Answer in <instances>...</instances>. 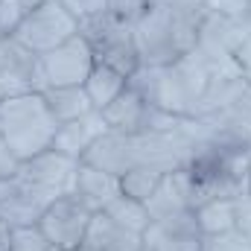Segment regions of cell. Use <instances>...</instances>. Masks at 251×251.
<instances>
[{
  "label": "cell",
  "instance_id": "obj_25",
  "mask_svg": "<svg viewBox=\"0 0 251 251\" xmlns=\"http://www.w3.org/2000/svg\"><path fill=\"white\" fill-rule=\"evenodd\" d=\"M231 56H234V62L243 67V73H251V12L243 18V21H237Z\"/></svg>",
  "mask_w": 251,
  "mask_h": 251
},
{
  "label": "cell",
  "instance_id": "obj_29",
  "mask_svg": "<svg viewBox=\"0 0 251 251\" xmlns=\"http://www.w3.org/2000/svg\"><path fill=\"white\" fill-rule=\"evenodd\" d=\"M207 9L231 21H243L251 12V0H207Z\"/></svg>",
  "mask_w": 251,
  "mask_h": 251
},
{
  "label": "cell",
  "instance_id": "obj_12",
  "mask_svg": "<svg viewBox=\"0 0 251 251\" xmlns=\"http://www.w3.org/2000/svg\"><path fill=\"white\" fill-rule=\"evenodd\" d=\"M120 178L105 173V170H97L91 164H82L79 161V170H76V184H73V196L91 210V213H100L105 210L117 196H120Z\"/></svg>",
  "mask_w": 251,
  "mask_h": 251
},
{
  "label": "cell",
  "instance_id": "obj_9",
  "mask_svg": "<svg viewBox=\"0 0 251 251\" xmlns=\"http://www.w3.org/2000/svg\"><path fill=\"white\" fill-rule=\"evenodd\" d=\"M140 237L143 249L149 251H201L204 246V234L199 231L193 210L173 213L167 219H152Z\"/></svg>",
  "mask_w": 251,
  "mask_h": 251
},
{
  "label": "cell",
  "instance_id": "obj_18",
  "mask_svg": "<svg viewBox=\"0 0 251 251\" xmlns=\"http://www.w3.org/2000/svg\"><path fill=\"white\" fill-rule=\"evenodd\" d=\"M41 97H44L50 114L56 117V123L59 126L70 123V120H79V117H85V114H91V111H97V108L91 105V100H88V94H85L82 85H70V88H47V91H41Z\"/></svg>",
  "mask_w": 251,
  "mask_h": 251
},
{
  "label": "cell",
  "instance_id": "obj_21",
  "mask_svg": "<svg viewBox=\"0 0 251 251\" xmlns=\"http://www.w3.org/2000/svg\"><path fill=\"white\" fill-rule=\"evenodd\" d=\"M193 213H196L199 231L204 237L234 231V199H210V201L199 204Z\"/></svg>",
  "mask_w": 251,
  "mask_h": 251
},
{
  "label": "cell",
  "instance_id": "obj_6",
  "mask_svg": "<svg viewBox=\"0 0 251 251\" xmlns=\"http://www.w3.org/2000/svg\"><path fill=\"white\" fill-rule=\"evenodd\" d=\"M76 170H79V161L67 158L62 152H56L53 146L21 161V170H18V184L21 190L32 193L35 199H41L44 204L56 201L59 196L73 193L76 184Z\"/></svg>",
  "mask_w": 251,
  "mask_h": 251
},
{
  "label": "cell",
  "instance_id": "obj_20",
  "mask_svg": "<svg viewBox=\"0 0 251 251\" xmlns=\"http://www.w3.org/2000/svg\"><path fill=\"white\" fill-rule=\"evenodd\" d=\"M44 210H47V204L41 199H35L32 193L21 190V184H18V193L9 201L0 204V219L9 228H24V225H38V219H41Z\"/></svg>",
  "mask_w": 251,
  "mask_h": 251
},
{
  "label": "cell",
  "instance_id": "obj_19",
  "mask_svg": "<svg viewBox=\"0 0 251 251\" xmlns=\"http://www.w3.org/2000/svg\"><path fill=\"white\" fill-rule=\"evenodd\" d=\"M82 88H85L91 105H94L97 111H102L105 105H111L126 88H128V79H126L123 73H117V70H111V67H105V64L97 62L94 70L88 73V79H85Z\"/></svg>",
  "mask_w": 251,
  "mask_h": 251
},
{
  "label": "cell",
  "instance_id": "obj_31",
  "mask_svg": "<svg viewBox=\"0 0 251 251\" xmlns=\"http://www.w3.org/2000/svg\"><path fill=\"white\" fill-rule=\"evenodd\" d=\"M105 3H108V0H62V6L76 18V21L102 15V12H105Z\"/></svg>",
  "mask_w": 251,
  "mask_h": 251
},
{
  "label": "cell",
  "instance_id": "obj_17",
  "mask_svg": "<svg viewBox=\"0 0 251 251\" xmlns=\"http://www.w3.org/2000/svg\"><path fill=\"white\" fill-rule=\"evenodd\" d=\"M246 88H249V76L246 73H240V76H210L204 94L196 102V114L193 117H207V114H216V111L228 108L231 102L240 100V94Z\"/></svg>",
  "mask_w": 251,
  "mask_h": 251
},
{
  "label": "cell",
  "instance_id": "obj_27",
  "mask_svg": "<svg viewBox=\"0 0 251 251\" xmlns=\"http://www.w3.org/2000/svg\"><path fill=\"white\" fill-rule=\"evenodd\" d=\"M146 9H149L146 0H108V3H105V12H108L114 21L128 24V26H134V24L143 18Z\"/></svg>",
  "mask_w": 251,
  "mask_h": 251
},
{
  "label": "cell",
  "instance_id": "obj_11",
  "mask_svg": "<svg viewBox=\"0 0 251 251\" xmlns=\"http://www.w3.org/2000/svg\"><path fill=\"white\" fill-rule=\"evenodd\" d=\"M82 164H91L97 170H105L111 176H123L131 167H137V158H134V146H131V134H120V131H105L100 134L91 149L82 155Z\"/></svg>",
  "mask_w": 251,
  "mask_h": 251
},
{
  "label": "cell",
  "instance_id": "obj_23",
  "mask_svg": "<svg viewBox=\"0 0 251 251\" xmlns=\"http://www.w3.org/2000/svg\"><path fill=\"white\" fill-rule=\"evenodd\" d=\"M105 213H108L114 222H120L123 228L137 231V234H143V231H146V225L152 222V219H149L146 204H143V201H137V199H128V196H123V193H120V196L105 207Z\"/></svg>",
  "mask_w": 251,
  "mask_h": 251
},
{
  "label": "cell",
  "instance_id": "obj_14",
  "mask_svg": "<svg viewBox=\"0 0 251 251\" xmlns=\"http://www.w3.org/2000/svg\"><path fill=\"white\" fill-rule=\"evenodd\" d=\"M108 126L102 120V111H91L79 120H70V123H62L59 131H56V140H53V149L62 152L73 161H82V155L91 149V143L105 134Z\"/></svg>",
  "mask_w": 251,
  "mask_h": 251
},
{
  "label": "cell",
  "instance_id": "obj_28",
  "mask_svg": "<svg viewBox=\"0 0 251 251\" xmlns=\"http://www.w3.org/2000/svg\"><path fill=\"white\" fill-rule=\"evenodd\" d=\"M201 251H251V243L240 234V231H225V234L204 237Z\"/></svg>",
  "mask_w": 251,
  "mask_h": 251
},
{
  "label": "cell",
  "instance_id": "obj_8",
  "mask_svg": "<svg viewBox=\"0 0 251 251\" xmlns=\"http://www.w3.org/2000/svg\"><path fill=\"white\" fill-rule=\"evenodd\" d=\"M91 210L73 196H59L56 201L47 204V210L38 219V228L47 234V240L59 251H79L85 243L88 225H91Z\"/></svg>",
  "mask_w": 251,
  "mask_h": 251
},
{
  "label": "cell",
  "instance_id": "obj_13",
  "mask_svg": "<svg viewBox=\"0 0 251 251\" xmlns=\"http://www.w3.org/2000/svg\"><path fill=\"white\" fill-rule=\"evenodd\" d=\"M82 246L94 251H143V237L137 231L123 228L120 222H114L105 210H100L91 216Z\"/></svg>",
  "mask_w": 251,
  "mask_h": 251
},
{
  "label": "cell",
  "instance_id": "obj_30",
  "mask_svg": "<svg viewBox=\"0 0 251 251\" xmlns=\"http://www.w3.org/2000/svg\"><path fill=\"white\" fill-rule=\"evenodd\" d=\"M234 231H240L251 243V196L240 193L234 199Z\"/></svg>",
  "mask_w": 251,
  "mask_h": 251
},
{
  "label": "cell",
  "instance_id": "obj_34",
  "mask_svg": "<svg viewBox=\"0 0 251 251\" xmlns=\"http://www.w3.org/2000/svg\"><path fill=\"white\" fill-rule=\"evenodd\" d=\"M246 193L251 196V173H249V181H246Z\"/></svg>",
  "mask_w": 251,
  "mask_h": 251
},
{
  "label": "cell",
  "instance_id": "obj_24",
  "mask_svg": "<svg viewBox=\"0 0 251 251\" xmlns=\"http://www.w3.org/2000/svg\"><path fill=\"white\" fill-rule=\"evenodd\" d=\"M9 251H59V249L47 240V234L38 225H24V228H12Z\"/></svg>",
  "mask_w": 251,
  "mask_h": 251
},
{
  "label": "cell",
  "instance_id": "obj_16",
  "mask_svg": "<svg viewBox=\"0 0 251 251\" xmlns=\"http://www.w3.org/2000/svg\"><path fill=\"white\" fill-rule=\"evenodd\" d=\"M143 204H146V210H149V219H167V216H173V213L193 210V207H190V187H187L184 170L167 173V176L161 178V184L155 187V193H152Z\"/></svg>",
  "mask_w": 251,
  "mask_h": 251
},
{
  "label": "cell",
  "instance_id": "obj_32",
  "mask_svg": "<svg viewBox=\"0 0 251 251\" xmlns=\"http://www.w3.org/2000/svg\"><path fill=\"white\" fill-rule=\"evenodd\" d=\"M18 170H21V161H18V155L0 140V178H15L18 176Z\"/></svg>",
  "mask_w": 251,
  "mask_h": 251
},
{
  "label": "cell",
  "instance_id": "obj_33",
  "mask_svg": "<svg viewBox=\"0 0 251 251\" xmlns=\"http://www.w3.org/2000/svg\"><path fill=\"white\" fill-rule=\"evenodd\" d=\"M18 193V178H0V204Z\"/></svg>",
  "mask_w": 251,
  "mask_h": 251
},
{
  "label": "cell",
  "instance_id": "obj_26",
  "mask_svg": "<svg viewBox=\"0 0 251 251\" xmlns=\"http://www.w3.org/2000/svg\"><path fill=\"white\" fill-rule=\"evenodd\" d=\"M32 6L26 0H0V38L3 35H15V29L21 26V21L26 18Z\"/></svg>",
  "mask_w": 251,
  "mask_h": 251
},
{
  "label": "cell",
  "instance_id": "obj_7",
  "mask_svg": "<svg viewBox=\"0 0 251 251\" xmlns=\"http://www.w3.org/2000/svg\"><path fill=\"white\" fill-rule=\"evenodd\" d=\"M94 50L85 41V35H73L70 41L59 44L56 50L38 56V76H35V91L47 88H70V85H85L88 73L94 70Z\"/></svg>",
  "mask_w": 251,
  "mask_h": 251
},
{
  "label": "cell",
  "instance_id": "obj_22",
  "mask_svg": "<svg viewBox=\"0 0 251 251\" xmlns=\"http://www.w3.org/2000/svg\"><path fill=\"white\" fill-rule=\"evenodd\" d=\"M164 176H167V173H161V170H155V167L137 164V167H131L128 173L120 176V190H123V196H128V199L146 201V199L155 193V187L161 184Z\"/></svg>",
  "mask_w": 251,
  "mask_h": 251
},
{
  "label": "cell",
  "instance_id": "obj_4",
  "mask_svg": "<svg viewBox=\"0 0 251 251\" xmlns=\"http://www.w3.org/2000/svg\"><path fill=\"white\" fill-rule=\"evenodd\" d=\"M79 35H85V41L91 44L97 62L123 73L126 79L137 73V67L143 64L137 41H134V26L114 21L108 12L79 21Z\"/></svg>",
  "mask_w": 251,
  "mask_h": 251
},
{
  "label": "cell",
  "instance_id": "obj_38",
  "mask_svg": "<svg viewBox=\"0 0 251 251\" xmlns=\"http://www.w3.org/2000/svg\"><path fill=\"white\" fill-rule=\"evenodd\" d=\"M143 251H149V249H143Z\"/></svg>",
  "mask_w": 251,
  "mask_h": 251
},
{
  "label": "cell",
  "instance_id": "obj_10",
  "mask_svg": "<svg viewBox=\"0 0 251 251\" xmlns=\"http://www.w3.org/2000/svg\"><path fill=\"white\" fill-rule=\"evenodd\" d=\"M35 76H38V56H32L12 35H3L0 38V102L6 97L35 91Z\"/></svg>",
  "mask_w": 251,
  "mask_h": 251
},
{
  "label": "cell",
  "instance_id": "obj_2",
  "mask_svg": "<svg viewBox=\"0 0 251 251\" xmlns=\"http://www.w3.org/2000/svg\"><path fill=\"white\" fill-rule=\"evenodd\" d=\"M210 82L207 67L190 50L187 56L176 59L173 64H140L137 73L128 76V88H134L149 105L170 111L176 117H193L196 102Z\"/></svg>",
  "mask_w": 251,
  "mask_h": 251
},
{
  "label": "cell",
  "instance_id": "obj_36",
  "mask_svg": "<svg viewBox=\"0 0 251 251\" xmlns=\"http://www.w3.org/2000/svg\"><path fill=\"white\" fill-rule=\"evenodd\" d=\"M79 251H94V249H85V246H82V249H79Z\"/></svg>",
  "mask_w": 251,
  "mask_h": 251
},
{
  "label": "cell",
  "instance_id": "obj_1",
  "mask_svg": "<svg viewBox=\"0 0 251 251\" xmlns=\"http://www.w3.org/2000/svg\"><path fill=\"white\" fill-rule=\"evenodd\" d=\"M210 15L207 0H170L155 3L134 24V41L143 64H173L196 50L204 18Z\"/></svg>",
  "mask_w": 251,
  "mask_h": 251
},
{
  "label": "cell",
  "instance_id": "obj_35",
  "mask_svg": "<svg viewBox=\"0 0 251 251\" xmlns=\"http://www.w3.org/2000/svg\"><path fill=\"white\" fill-rule=\"evenodd\" d=\"M149 6H155V3H170V0H146Z\"/></svg>",
  "mask_w": 251,
  "mask_h": 251
},
{
  "label": "cell",
  "instance_id": "obj_3",
  "mask_svg": "<svg viewBox=\"0 0 251 251\" xmlns=\"http://www.w3.org/2000/svg\"><path fill=\"white\" fill-rule=\"evenodd\" d=\"M56 131L59 123L50 114L41 91H26L0 102V140L18 155V161L50 149Z\"/></svg>",
  "mask_w": 251,
  "mask_h": 251
},
{
  "label": "cell",
  "instance_id": "obj_15",
  "mask_svg": "<svg viewBox=\"0 0 251 251\" xmlns=\"http://www.w3.org/2000/svg\"><path fill=\"white\" fill-rule=\"evenodd\" d=\"M149 114H152V105L134 88H126L111 105L102 108L105 126L111 131H120V134H140V131H146Z\"/></svg>",
  "mask_w": 251,
  "mask_h": 251
},
{
  "label": "cell",
  "instance_id": "obj_37",
  "mask_svg": "<svg viewBox=\"0 0 251 251\" xmlns=\"http://www.w3.org/2000/svg\"><path fill=\"white\" fill-rule=\"evenodd\" d=\"M246 76H249V82H251V73H246Z\"/></svg>",
  "mask_w": 251,
  "mask_h": 251
},
{
  "label": "cell",
  "instance_id": "obj_5",
  "mask_svg": "<svg viewBox=\"0 0 251 251\" xmlns=\"http://www.w3.org/2000/svg\"><path fill=\"white\" fill-rule=\"evenodd\" d=\"M79 32V21L62 6V0H44L26 12L15 29V41L24 44L32 56H44Z\"/></svg>",
  "mask_w": 251,
  "mask_h": 251
}]
</instances>
